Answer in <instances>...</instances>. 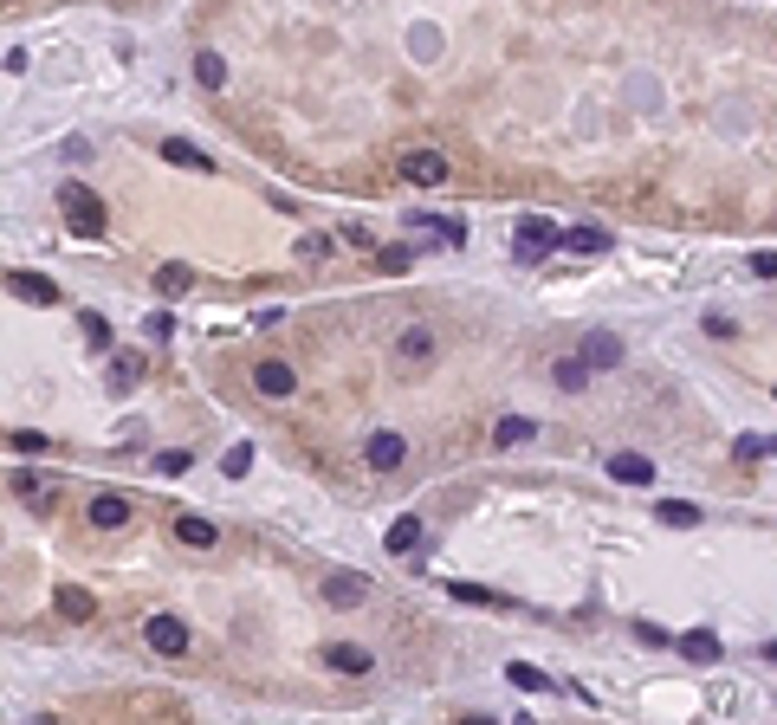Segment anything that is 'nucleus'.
<instances>
[{"instance_id":"f257e3e1","label":"nucleus","mask_w":777,"mask_h":725,"mask_svg":"<svg viewBox=\"0 0 777 725\" xmlns=\"http://www.w3.org/2000/svg\"><path fill=\"white\" fill-rule=\"evenodd\" d=\"M59 214H65V227H72L78 240H98L104 234V195H91L85 182H65L59 188Z\"/></svg>"},{"instance_id":"f03ea898","label":"nucleus","mask_w":777,"mask_h":725,"mask_svg":"<svg viewBox=\"0 0 777 725\" xmlns=\"http://www.w3.org/2000/svg\"><path fill=\"white\" fill-rule=\"evenodd\" d=\"M512 246H518V259H544V253L564 246V227H551L544 214H525V221L512 227Z\"/></svg>"},{"instance_id":"7ed1b4c3","label":"nucleus","mask_w":777,"mask_h":725,"mask_svg":"<svg viewBox=\"0 0 777 725\" xmlns=\"http://www.w3.org/2000/svg\"><path fill=\"white\" fill-rule=\"evenodd\" d=\"M143 641H149V654H162V661H182L188 654V622L182 615H149Z\"/></svg>"},{"instance_id":"20e7f679","label":"nucleus","mask_w":777,"mask_h":725,"mask_svg":"<svg viewBox=\"0 0 777 725\" xmlns=\"http://www.w3.org/2000/svg\"><path fill=\"white\" fill-rule=\"evenodd\" d=\"M395 169H402L408 188H441L447 182V156H441V149H402Z\"/></svg>"},{"instance_id":"39448f33","label":"nucleus","mask_w":777,"mask_h":725,"mask_svg":"<svg viewBox=\"0 0 777 725\" xmlns=\"http://www.w3.org/2000/svg\"><path fill=\"white\" fill-rule=\"evenodd\" d=\"M253 389L266 395V402H285V395H298V369L279 363V357H259L253 363Z\"/></svg>"},{"instance_id":"423d86ee","label":"nucleus","mask_w":777,"mask_h":725,"mask_svg":"<svg viewBox=\"0 0 777 725\" xmlns=\"http://www.w3.org/2000/svg\"><path fill=\"white\" fill-rule=\"evenodd\" d=\"M402 460H408V441L395 428H376L370 441H363V467H370V473H395Z\"/></svg>"},{"instance_id":"0eeeda50","label":"nucleus","mask_w":777,"mask_h":725,"mask_svg":"<svg viewBox=\"0 0 777 725\" xmlns=\"http://www.w3.org/2000/svg\"><path fill=\"white\" fill-rule=\"evenodd\" d=\"M324 603H331V609H357V603H370V583H363L357 570H337V577H324Z\"/></svg>"},{"instance_id":"6e6552de","label":"nucleus","mask_w":777,"mask_h":725,"mask_svg":"<svg viewBox=\"0 0 777 725\" xmlns=\"http://www.w3.org/2000/svg\"><path fill=\"white\" fill-rule=\"evenodd\" d=\"M130 512H136V505L124 499V492H98V499L85 505V518H91L98 531H117V525H130Z\"/></svg>"},{"instance_id":"1a4fd4ad","label":"nucleus","mask_w":777,"mask_h":725,"mask_svg":"<svg viewBox=\"0 0 777 725\" xmlns=\"http://www.w3.org/2000/svg\"><path fill=\"white\" fill-rule=\"evenodd\" d=\"M324 661H331V667H337V674H344V680H363V674H370V667H376V654L363 648V641H337V648L324 654Z\"/></svg>"},{"instance_id":"9d476101","label":"nucleus","mask_w":777,"mask_h":725,"mask_svg":"<svg viewBox=\"0 0 777 725\" xmlns=\"http://www.w3.org/2000/svg\"><path fill=\"white\" fill-rule=\"evenodd\" d=\"M395 357H402L408 369H421V363L434 357V331H428V324H408V331L395 337Z\"/></svg>"},{"instance_id":"9b49d317","label":"nucleus","mask_w":777,"mask_h":725,"mask_svg":"<svg viewBox=\"0 0 777 725\" xmlns=\"http://www.w3.org/2000/svg\"><path fill=\"white\" fill-rule=\"evenodd\" d=\"M609 480H622V486H654V460H648V454H609Z\"/></svg>"},{"instance_id":"f8f14e48","label":"nucleus","mask_w":777,"mask_h":725,"mask_svg":"<svg viewBox=\"0 0 777 725\" xmlns=\"http://www.w3.org/2000/svg\"><path fill=\"white\" fill-rule=\"evenodd\" d=\"M175 538H182L188 551H214V544H221V531H214V518H195V512H182V518H175Z\"/></svg>"},{"instance_id":"ddd939ff","label":"nucleus","mask_w":777,"mask_h":725,"mask_svg":"<svg viewBox=\"0 0 777 725\" xmlns=\"http://www.w3.org/2000/svg\"><path fill=\"white\" fill-rule=\"evenodd\" d=\"M583 363H590V369H616L622 363V337L590 331V337H583Z\"/></svg>"},{"instance_id":"4468645a","label":"nucleus","mask_w":777,"mask_h":725,"mask_svg":"<svg viewBox=\"0 0 777 725\" xmlns=\"http://www.w3.org/2000/svg\"><path fill=\"white\" fill-rule=\"evenodd\" d=\"M13 298H33V305H59V285L46 279V272H13Z\"/></svg>"},{"instance_id":"2eb2a0df","label":"nucleus","mask_w":777,"mask_h":725,"mask_svg":"<svg viewBox=\"0 0 777 725\" xmlns=\"http://www.w3.org/2000/svg\"><path fill=\"white\" fill-rule=\"evenodd\" d=\"M162 162H175V169H201V175L214 169V156H208V149L182 143V136H169V143H162Z\"/></svg>"},{"instance_id":"dca6fc26","label":"nucleus","mask_w":777,"mask_h":725,"mask_svg":"<svg viewBox=\"0 0 777 725\" xmlns=\"http://www.w3.org/2000/svg\"><path fill=\"white\" fill-rule=\"evenodd\" d=\"M195 85H201V91H221V85H227V59H221L214 46L195 52Z\"/></svg>"},{"instance_id":"f3484780","label":"nucleus","mask_w":777,"mask_h":725,"mask_svg":"<svg viewBox=\"0 0 777 725\" xmlns=\"http://www.w3.org/2000/svg\"><path fill=\"white\" fill-rule=\"evenodd\" d=\"M188 285H195V272H188L182 259H162V266H156V292H162V298H182Z\"/></svg>"},{"instance_id":"a211bd4d","label":"nucleus","mask_w":777,"mask_h":725,"mask_svg":"<svg viewBox=\"0 0 777 725\" xmlns=\"http://www.w3.org/2000/svg\"><path fill=\"white\" fill-rule=\"evenodd\" d=\"M389 557H402V551H415V544H421V518L415 512H402V518H395V525H389Z\"/></svg>"},{"instance_id":"6ab92c4d","label":"nucleus","mask_w":777,"mask_h":725,"mask_svg":"<svg viewBox=\"0 0 777 725\" xmlns=\"http://www.w3.org/2000/svg\"><path fill=\"white\" fill-rule=\"evenodd\" d=\"M680 654H687V661H700V667H713V661H719V635L693 628V635H680Z\"/></svg>"},{"instance_id":"aec40b11","label":"nucleus","mask_w":777,"mask_h":725,"mask_svg":"<svg viewBox=\"0 0 777 725\" xmlns=\"http://www.w3.org/2000/svg\"><path fill=\"white\" fill-rule=\"evenodd\" d=\"M564 253H583V259H590V253H609V234H603V227H570V234H564Z\"/></svg>"},{"instance_id":"412c9836","label":"nucleus","mask_w":777,"mask_h":725,"mask_svg":"<svg viewBox=\"0 0 777 725\" xmlns=\"http://www.w3.org/2000/svg\"><path fill=\"white\" fill-rule=\"evenodd\" d=\"M52 603H59V615H65V622H85V615L98 609V603H91V590H78V583H65V590L52 596Z\"/></svg>"},{"instance_id":"4be33fe9","label":"nucleus","mask_w":777,"mask_h":725,"mask_svg":"<svg viewBox=\"0 0 777 725\" xmlns=\"http://www.w3.org/2000/svg\"><path fill=\"white\" fill-rule=\"evenodd\" d=\"M654 512H661V525H674V531L700 525V505H693V499H661V505H654Z\"/></svg>"},{"instance_id":"5701e85b","label":"nucleus","mask_w":777,"mask_h":725,"mask_svg":"<svg viewBox=\"0 0 777 725\" xmlns=\"http://www.w3.org/2000/svg\"><path fill=\"white\" fill-rule=\"evenodd\" d=\"M551 376H557V389H564V395H577L583 382H590V363H583V350H577V357H564V363L551 369Z\"/></svg>"},{"instance_id":"b1692460","label":"nucleus","mask_w":777,"mask_h":725,"mask_svg":"<svg viewBox=\"0 0 777 725\" xmlns=\"http://www.w3.org/2000/svg\"><path fill=\"white\" fill-rule=\"evenodd\" d=\"M531 434H538V421H525V415H506V421H499V434H493V441H499V447H525Z\"/></svg>"},{"instance_id":"393cba45","label":"nucleus","mask_w":777,"mask_h":725,"mask_svg":"<svg viewBox=\"0 0 777 725\" xmlns=\"http://www.w3.org/2000/svg\"><path fill=\"white\" fill-rule=\"evenodd\" d=\"M221 473H227V480H247V473H253V441H234V447H227Z\"/></svg>"},{"instance_id":"a878e982","label":"nucleus","mask_w":777,"mask_h":725,"mask_svg":"<svg viewBox=\"0 0 777 725\" xmlns=\"http://www.w3.org/2000/svg\"><path fill=\"white\" fill-rule=\"evenodd\" d=\"M188 467H195V454H188V447H162V454H156V473H162V480H175V473H188Z\"/></svg>"},{"instance_id":"bb28decb","label":"nucleus","mask_w":777,"mask_h":725,"mask_svg":"<svg viewBox=\"0 0 777 725\" xmlns=\"http://www.w3.org/2000/svg\"><path fill=\"white\" fill-rule=\"evenodd\" d=\"M758 454H777L771 434H739V441H732V460H758Z\"/></svg>"},{"instance_id":"cd10ccee","label":"nucleus","mask_w":777,"mask_h":725,"mask_svg":"<svg viewBox=\"0 0 777 725\" xmlns=\"http://www.w3.org/2000/svg\"><path fill=\"white\" fill-rule=\"evenodd\" d=\"M506 680H512L518 693H544V674H538V667H525V661H512V667H506Z\"/></svg>"},{"instance_id":"c85d7f7f","label":"nucleus","mask_w":777,"mask_h":725,"mask_svg":"<svg viewBox=\"0 0 777 725\" xmlns=\"http://www.w3.org/2000/svg\"><path fill=\"white\" fill-rule=\"evenodd\" d=\"M143 337H149V344H169V337H175V318H169V311H149V318H143Z\"/></svg>"},{"instance_id":"c756f323","label":"nucleus","mask_w":777,"mask_h":725,"mask_svg":"<svg viewBox=\"0 0 777 725\" xmlns=\"http://www.w3.org/2000/svg\"><path fill=\"white\" fill-rule=\"evenodd\" d=\"M130 382H143V357H117V369H111V389H130Z\"/></svg>"},{"instance_id":"7c9ffc66","label":"nucleus","mask_w":777,"mask_h":725,"mask_svg":"<svg viewBox=\"0 0 777 725\" xmlns=\"http://www.w3.org/2000/svg\"><path fill=\"white\" fill-rule=\"evenodd\" d=\"M447 596H454V603H473V609H486V603H493V590H486V583H454Z\"/></svg>"},{"instance_id":"2f4dec72","label":"nucleus","mask_w":777,"mask_h":725,"mask_svg":"<svg viewBox=\"0 0 777 725\" xmlns=\"http://www.w3.org/2000/svg\"><path fill=\"white\" fill-rule=\"evenodd\" d=\"M13 492H20V499H46V473H13Z\"/></svg>"},{"instance_id":"473e14b6","label":"nucleus","mask_w":777,"mask_h":725,"mask_svg":"<svg viewBox=\"0 0 777 725\" xmlns=\"http://www.w3.org/2000/svg\"><path fill=\"white\" fill-rule=\"evenodd\" d=\"M408 259H415V253H408V246H383V253H376V266H383V272H402Z\"/></svg>"},{"instance_id":"72a5a7b5","label":"nucleus","mask_w":777,"mask_h":725,"mask_svg":"<svg viewBox=\"0 0 777 725\" xmlns=\"http://www.w3.org/2000/svg\"><path fill=\"white\" fill-rule=\"evenodd\" d=\"M635 641H642V648H667V628L661 622H635Z\"/></svg>"},{"instance_id":"f704fd0d","label":"nucleus","mask_w":777,"mask_h":725,"mask_svg":"<svg viewBox=\"0 0 777 725\" xmlns=\"http://www.w3.org/2000/svg\"><path fill=\"white\" fill-rule=\"evenodd\" d=\"M324 253H331V234H305V240H298V259H324Z\"/></svg>"},{"instance_id":"c9c22d12","label":"nucleus","mask_w":777,"mask_h":725,"mask_svg":"<svg viewBox=\"0 0 777 725\" xmlns=\"http://www.w3.org/2000/svg\"><path fill=\"white\" fill-rule=\"evenodd\" d=\"M13 447H20V454H46V434H33V428H20V434H13Z\"/></svg>"},{"instance_id":"e433bc0d","label":"nucleus","mask_w":777,"mask_h":725,"mask_svg":"<svg viewBox=\"0 0 777 725\" xmlns=\"http://www.w3.org/2000/svg\"><path fill=\"white\" fill-rule=\"evenodd\" d=\"M85 337H91V344L104 350V344H111V324H104V318H85Z\"/></svg>"},{"instance_id":"4c0bfd02","label":"nucleus","mask_w":777,"mask_h":725,"mask_svg":"<svg viewBox=\"0 0 777 725\" xmlns=\"http://www.w3.org/2000/svg\"><path fill=\"white\" fill-rule=\"evenodd\" d=\"M752 272L758 279H777V253H752Z\"/></svg>"}]
</instances>
